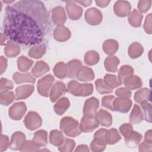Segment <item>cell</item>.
<instances>
[{"label": "cell", "instance_id": "1", "mask_svg": "<svg viewBox=\"0 0 152 152\" xmlns=\"http://www.w3.org/2000/svg\"><path fill=\"white\" fill-rule=\"evenodd\" d=\"M49 13L40 1H20L5 8L3 32L17 43L31 46L43 40Z\"/></svg>", "mask_w": 152, "mask_h": 152}, {"label": "cell", "instance_id": "2", "mask_svg": "<svg viewBox=\"0 0 152 152\" xmlns=\"http://www.w3.org/2000/svg\"><path fill=\"white\" fill-rule=\"evenodd\" d=\"M59 128L62 132L69 137H76L82 132L78 121L71 116H65L62 118Z\"/></svg>", "mask_w": 152, "mask_h": 152}, {"label": "cell", "instance_id": "3", "mask_svg": "<svg viewBox=\"0 0 152 152\" xmlns=\"http://www.w3.org/2000/svg\"><path fill=\"white\" fill-rule=\"evenodd\" d=\"M66 91L74 96L86 97L92 94L93 86L91 83L80 84L77 81L72 80L68 83Z\"/></svg>", "mask_w": 152, "mask_h": 152}, {"label": "cell", "instance_id": "4", "mask_svg": "<svg viewBox=\"0 0 152 152\" xmlns=\"http://www.w3.org/2000/svg\"><path fill=\"white\" fill-rule=\"evenodd\" d=\"M55 78L51 74H48L40 79L37 83V92L43 97L49 96V93Z\"/></svg>", "mask_w": 152, "mask_h": 152}, {"label": "cell", "instance_id": "5", "mask_svg": "<svg viewBox=\"0 0 152 152\" xmlns=\"http://www.w3.org/2000/svg\"><path fill=\"white\" fill-rule=\"evenodd\" d=\"M24 124L28 130L33 131L42 126V119L38 113L35 111H30L24 119Z\"/></svg>", "mask_w": 152, "mask_h": 152}, {"label": "cell", "instance_id": "6", "mask_svg": "<svg viewBox=\"0 0 152 152\" xmlns=\"http://www.w3.org/2000/svg\"><path fill=\"white\" fill-rule=\"evenodd\" d=\"M27 111V106L24 102H19L14 103L9 109L8 115L11 119L18 121L22 119Z\"/></svg>", "mask_w": 152, "mask_h": 152}, {"label": "cell", "instance_id": "7", "mask_svg": "<svg viewBox=\"0 0 152 152\" xmlns=\"http://www.w3.org/2000/svg\"><path fill=\"white\" fill-rule=\"evenodd\" d=\"M99 126V124L95 118V116L84 115L80 124V128L81 131L84 132H92L96 128H98Z\"/></svg>", "mask_w": 152, "mask_h": 152}, {"label": "cell", "instance_id": "8", "mask_svg": "<svg viewBox=\"0 0 152 152\" xmlns=\"http://www.w3.org/2000/svg\"><path fill=\"white\" fill-rule=\"evenodd\" d=\"M85 20L91 26H96L99 24L103 19L102 12L96 8H90L85 12Z\"/></svg>", "mask_w": 152, "mask_h": 152}, {"label": "cell", "instance_id": "9", "mask_svg": "<svg viewBox=\"0 0 152 152\" xmlns=\"http://www.w3.org/2000/svg\"><path fill=\"white\" fill-rule=\"evenodd\" d=\"M65 8L69 18L72 20H78L82 15L83 10L74 1H66Z\"/></svg>", "mask_w": 152, "mask_h": 152}, {"label": "cell", "instance_id": "10", "mask_svg": "<svg viewBox=\"0 0 152 152\" xmlns=\"http://www.w3.org/2000/svg\"><path fill=\"white\" fill-rule=\"evenodd\" d=\"M131 6L130 3L126 1H118L113 6L115 14L120 17H125L131 13Z\"/></svg>", "mask_w": 152, "mask_h": 152}, {"label": "cell", "instance_id": "11", "mask_svg": "<svg viewBox=\"0 0 152 152\" xmlns=\"http://www.w3.org/2000/svg\"><path fill=\"white\" fill-rule=\"evenodd\" d=\"M99 106V100L94 97H91L87 99L83 106V115L94 116L97 113Z\"/></svg>", "mask_w": 152, "mask_h": 152}, {"label": "cell", "instance_id": "12", "mask_svg": "<svg viewBox=\"0 0 152 152\" xmlns=\"http://www.w3.org/2000/svg\"><path fill=\"white\" fill-rule=\"evenodd\" d=\"M132 104L129 98H115L113 102V108L115 111L121 113H126L131 109Z\"/></svg>", "mask_w": 152, "mask_h": 152}, {"label": "cell", "instance_id": "13", "mask_svg": "<svg viewBox=\"0 0 152 152\" xmlns=\"http://www.w3.org/2000/svg\"><path fill=\"white\" fill-rule=\"evenodd\" d=\"M51 18L54 24L58 26H63L66 21V15L64 8L61 6L53 8L51 11Z\"/></svg>", "mask_w": 152, "mask_h": 152}, {"label": "cell", "instance_id": "14", "mask_svg": "<svg viewBox=\"0 0 152 152\" xmlns=\"http://www.w3.org/2000/svg\"><path fill=\"white\" fill-rule=\"evenodd\" d=\"M26 141L25 134L20 131L15 132L11 136L10 148L12 150H21Z\"/></svg>", "mask_w": 152, "mask_h": 152}, {"label": "cell", "instance_id": "15", "mask_svg": "<svg viewBox=\"0 0 152 152\" xmlns=\"http://www.w3.org/2000/svg\"><path fill=\"white\" fill-rule=\"evenodd\" d=\"M66 91L65 84L61 81H57L51 88L49 93L50 99L52 102H56L62 95Z\"/></svg>", "mask_w": 152, "mask_h": 152}, {"label": "cell", "instance_id": "16", "mask_svg": "<svg viewBox=\"0 0 152 152\" xmlns=\"http://www.w3.org/2000/svg\"><path fill=\"white\" fill-rule=\"evenodd\" d=\"M34 87L33 85H22L17 87L15 89V99L17 100L26 99L30 97L33 93Z\"/></svg>", "mask_w": 152, "mask_h": 152}, {"label": "cell", "instance_id": "17", "mask_svg": "<svg viewBox=\"0 0 152 152\" xmlns=\"http://www.w3.org/2000/svg\"><path fill=\"white\" fill-rule=\"evenodd\" d=\"M95 118L99 125L105 127H109L112 124V115L107 110L100 109L95 115Z\"/></svg>", "mask_w": 152, "mask_h": 152}, {"label": "cell", "instance_id": "18", "mask_svg": "<svg viewBox=\"0 0 152 152\" xmlns=\"http://www.w3.org/2000/svg\"><path fill=\"white\" fill-rule=\"evenodd\" d=\"M53 35L56 40L63 42L69 39L71 33L67 27L64 26H59L55 28Z\"/></svg>", "mask_w": 152, "mask_h": 152}, {"label": "cell", "instance_id": "19", "mask_svg": "<svg viewBox=\"0 0 152 152\" xmlns=\"http://www.w3.org/2000/svg\"><path fill=\"white\" fill-rule=\"evenodd\" d=\"M83 66L82 62L78 59H72L67 64L68 77L69 78L77 77L78 73Z\"/></svg>", "mask_w": 152, "mask_h": 152}, {"label": "cell", "instance_id": "20", "mask_svg": "<svg viewBox=\"0 0 152 152\" xmlns=\"http://www.w3.org/2000/svg\"><path fill=\"white\" fill-rule=\"evenodd\" d=\"M4 53L9 58L15 57L20 53V47L17 43L9 40L5 46Z\"/></svg>", "mask_w": 152, "mask_h": 152}, {"label": "cell", "instance_id": "21", "mask_svg": "<svg viewBox=\"0 0 152 152\" xmlns=\"http://www.w3.org/2000/svg\"><path fill=\"white\" fill-rule=\"evenodd\" d=\"M49 69L50 68L47 63L43 61H39L36 62L32 68L31 74L36 77H40L47 73Z\"/></svg>", "mask_w": 152, "mask_h": 152}, {"label": "cell", "instance_id": "22", "mask_svg": "<svg viewBox=\"0 0 152 152\" xmlns=\"http://www.w3.org/2000/svg\"><path fill=\"white\" fill-rule=\"evenodd\" d=\"M77 78L83 82L92 81L94 78V71L88 66H83L77 75Z\"/></svg>", "mask_w": 152, "mask_h": 152}, {"label": "cell", "instance_id": "23", "mask_svg": "<svg viewBox=\"0 0 152 152\" xmlns=\"http://www.w3.org/2000/svg\"><path fill=\"white\" fill-rule=\"evenodd\" d=\"M126 88L129 90H135L140 88L142 85L141 79L137 75H130L124 81Z\"/></svg>", "mask_w": 152, "mask_h": 152}, {"label": "cell", "instance_id": "24", "mask_svg": "<svg viewBox=\"0 0 152 152\" xmlns=\"http://www.w3.org/2000/svg\"><path fill=\"white\" fill-rule=\"evenodd\" d=\"M70 102L67 97H63L59 99L53 106L55 112L58 115H63L69 108Z\"/></svg>", "mask_w": 152, "mask_h": 152}, {"label": "cell", "instance_id": "25", "mask_svg": "<svg viewBox=\"0 0 152 152\" xmlns=\"http://www.w3.org/2000/svg\"><path fill=\"white\" fill-rule=\"evenodd\" d=\"M144 119L143 113L138 104H134L129 115V122L131 124H138Z\"/></svg>", "mask_w": 152, "mask_h": 152}, {"label": "cell", "instance_id": "26", "mask_svg": "<svg viewBox=\"0 0 152 152\" xmlns=\"http://www.w3.org/2000/svg\"><path fill=\"white\" fill-rule=\"evenodd\" d=\"M119 62L120 61L116 56L109 55L104 60V68L109 72H115L118 69V66Z\"/></svg>", "mask_w": 152, "mask_h": 152}, {"label": "cell", "instance_id": "27", "mask_svg": "<svg viewBox=\"0 0 152 152\" xmlns=\"http://www.w3.org/2000/svg\"><path fill=\"white\" fill-rule=\"evenodd\" d=\"M134 99L138 103L144 101H151V91L147 88H142L137 91L134 94Z\"/></svg>", "mask_w": 152, "mask_h": 152}, {"label": "cell", "instance_id": "28", "mask_svg": "<svg viewBox=\"0 0 152 152\" xmlns=\"http://www.w3.org/2000/svg\"><path fill=\"white\" fill-rule=\"evenodd\" d=\"M142 139V135L137 131H133L131 135L125 138V141L126 146L133 148L137 147Z\"/></svg>", "mask_w": 152, "mask_h": 152}, {"label": "cell", "instance_id": "29", "mask_svg": "<svg viewBox=\"0 0 152 152\" xmlns=\"http://www.w3.org/2000/svg\"><path fill=\"white\" fill-rule=\"evenodd\" d=\"M12 78L15 83L17 84L23 83H30L34 84L36 81V78L30 73L22 74L20 72H15L13 74Z\"/></svg>", "mask_w": 152, "mask_h": 152}, {"label": "cell", "instance_id": "30", "mask_svg": "<svg viewBox=\"0 0 152 152\" xmlns=\"http://www.w3.org/2000/svg\"><path fill=\"white\" fill-rule=\"evenodd\" d=\"M103 50L105 53L112 55L115 54L119 48V44L118 42L113 39H107L103 43Z\"/></svg>", "mask_w": 152, "mask_h": 152}, {"label": "cell", "instance_id": "31", "mask_svg": "<svg viewBox=\"0 0 152 152\" xmlns=\"http://www.w3.org/2000/svg\"><path fill=\"white\" fill-rule=\"evenodd\" d=\"M33 141L39 147H45L48 144V133L46 131L40 129L34 132Z\"/></svg>", "mask_w": 152, "mask_h": 152}, {"label": "cell", "instance_id": "32", "mask_svg": "<svg viewBox=\"0 0 152 152\" xmlns=\"http://www.w3.org/2000/svg\"><path fill=\"white\" fill-rule=\"evenodd\" d=\"M54 75L59 79H64L68 75L67 65L62 61L59 62L53 69Z\"/></svg>", "mask_w": 152, "mask_h": 152}, {"label": "cell", "instance_id": "33", "mask_svg": "<svg viewBox=\"0 0 152 152\" xmlns=\"http://www.w3.org/2000/svg\"><path fill=\"white\" fill-rule=\"evenodd\" d=\"M144 52L142 46L138 42L131 43L128 48V55L132 59H135L141 56Z\"/></svg>", "mask_w": 152, "mask_h": 152}, {"label": "cell", "instance_id": "34", "mask_svg": "<svg viewBox=\"0 0 152 152\" xmlns=\"http://www.w3.org/2000/svg\"><path fill=\"white\" fill-rule=\"evenodd\" d=\"M65 138L62 132L54 129L50 131L49 134V141L51 144L54 146L59 147L64 141Z\"/></svg>", "mask_w": 152, "mask_h": 152}, {"label": "cell", "instance_id": "35", "mask_svg": "<svg viewBox=\"0 0 152 152\" xmlns=\"http://www.w3.org/2000/svg\"><path fill=\"white\" fill-rule=\"evenodd\" d=\"M142 18L143 15L136 9H134L129 15L128 20L132 27H139L141 26Z\"/></svg>", "mask_w": 152, "mask_h": 152}, {"label": "cell", "instance_id": "36", "mask_svg": "<svg viewBox=\"0 0 152 152\" xmlns=\"http://www.w3.org/2000/svg\"><path fill=\"white\" fill-rule=\"evenodd\" d=\"M33 64V61L26 56H21L17 59V66L20 71L26 72L28 71Z\"/></svg>", "mask_w": 152, "mask_h": 152}, {"label": "cell", "instance_id": "37", "mask_svg": "<svg viewBox=\"0 0 152 152\" xmlns=\"http://www.w3.org/2000/svg\"><path fill=\"white\" fill-rule=\"evenodd\" d=\"M121 139V137L118 131L115 128H111L107 130L106 134V144L113 145L117 143Z\"/></svg>", "mask_w": 152, "mask_h": 152}, {"label": "cell", "instance_id": "38", "mask_svg": "<svg viewBox=\"0 0 152 152\" xmlns=\"http://www.w3.org/2000/svg\"><path fill=\"white\" fill-rule=\"evenodd\" d=\"M99 60V55L95 50H88L84 55V61L88 65H94L98 63Z\"/></svg>", "mask_w": 152, "mask_h": 152}, {"label": "cell", "instance_id": "39", "mask_svg": "<svg viewBox=\"0 0 152 152\" xmlns=\"http://www.w3.org/2000/svg\"><path fill=\"white\" fill-rule=\"evenodd\" d=\"M45 52L46 46L44 45H37L28 50V55L32 58L39 59L45 53Z\"/></svg>", "mask_w": 152, "mask_h": 152}, {"label": "cell", "instance_id": "40", "mask_svg": "<svg viewBox=\"0 0 152 152\" xmlns=\"http://www.w3.org/2000/svg\"><path fill=\"white\" fill-rule=\"evenodd\" d=\"M103 81L107 86L112 89L122 84V81L118 76L109 74H106L104 76Z\"/></svg>", "mask_w": 152, "mask_h": 152}, {"label": "cell", "instance_id": "41", "mask_svg": "<svg viewBox=\"0 0 152 152\" xmlns=\"http://www.w3.org/2000/svg\"><path fill=\"white\" fill-rule=\"evenodd\" d=\"M15 99L14 93L10 90L1 91L0 103L2 105L8 106L11 104Z\"/></svg>", "mask_w": 152, "mask_h": 152}, {"label": "cell", "instance_id": "42", "mask_svg": "<svg viewBox=\"0 0 152 152\" xmlns=\"http://www.w3.org/2000/svg\"><path fill=\"white\" fill-rule=\"evenodd\" d=\"M106 147V142L104 140L94 138L90 143L91 150L93 152L103 151Z\"/></svg>", "mask_w": 152, "mask_h": 152}, {"label": "cell", "instance_id": "43", "mask_svg": "<svg viewBox=\"0 0 152 152\" xmlns=\"http://www.w3.org/2000/svg\"><path fill=\"white\" fill-rule=\"evenodd\" d=\"M134 68L128 65H124L121 66L118 72V78L122 82L124 80L130 75H133Z\"/></svg>", "mask_w": 152, "mask_h": 152}, {"label": "cell", "instance_id": "44", "mask_svg": "<svg viewBox=\"0 0 152 152\" xmlns=\"http://www.w3.org/2000/svg\"><path fill=\"white\" fill-rule=\"evenodd\" d=\"M95 85L96 90L100 94H109L113 92V89L107 86L104 81L101 78L96 80L95 81Z\"/></svg>", "mask_w": 152, "mask_h": 152}, {"label": "cell", "instance_id": "45", "mask_svg": "<svg viewBox=\"0 0 152 152\" xmlns=\"http://www.w3.org/2000/svg\"><path fill=\"white\" fill-rule=\"evenodd\" d=\"M75 145V142L73 140L65 138L64 142L58 147L59 151L61 152H71Z\"/></svg>", "mask_w": 152, "mask_h": 152}, {"label": "cell", "instance_id": "46", "mask_svg": "<svg viewBox=\"0 0 152 152\" xmlns=\"http://www.w3.org/2000/svg\"><path fill=\"white\" fill-rule=\"evenodd\" d=\"M143 110V116L145 121L151 122V105L147 101L142 102L140 103Z\"/></svg>", "mask_w": 152, "mask_h": 152}, {"label": "cell", "instance_id": "47", "mask_svg": "<svg viewBox=\"0 0 152 152\" xmlns=\"http://www.w3.org/2000/svg\"><path fill=\"white\" fill-rule=\"evenodd\" d=\"M40 147L32 141H26L20 151H39Z\"/></svg>", "mask_w": 152, "mask_h": 152}, {"label": "cell", "instance_id": "48", "mask_svg": "<svg viewBox=\"0 0 152 152\" xmlns=\"http://www.w3.org/2000/svg\"><path fill=\"white\" fill-rule=\"evenodd\" d=\"M115 97L112 95L105 96L102 97V104L103 107L109 109L112 111H114L113 108V102Z\"/></svg>", "mask_w": 152, "mask_h": 152}, {"label": "cell", "instance_id": "49", "mask_svg": "<svg viewBox=\"0 0 152 152\" xmlns=\"http://www.w3.org/2000/svg\"><path fill=\"white\" fill-rule=\"evenodd\" d=\"M151 5V0H141L139 1L137 5V8L140 13H145L150 9Z\"/></svg>", "mask_w": 152, "mask_h": 152}, {"label": "cell", "instance_id": "50", "mask_svg": "<svg viewBox=\"0 0 152 152\" xmlns=\"http://www.w3.org/2000/svg\"><path fill=\"white\" fill-rule=\"evenodd\" d=\"M119 131L121 134L125 137H128L134 131L133 127L131 124L125 123L121 125L119 127Z\"/></svg>", "mask_w": 152, "mask_h": 152}, {"label": "cell", "instance_id": "51", "mask_svg": "<svg viewBox=\"0 0 152 152\" xmlns=\"http://www.w3.org/2000/svg\"><path fill=\"white\" fill-rule=\"evenodd\" d=\"M115 94L118 97L130 98L131 97L132 93L126 87H120L115 91Z\"/></svg>", "mask_w": 152, "mask_h": 152}, {"label": "cell", "instance_id": "52", "mask_svg": "<svg viewBox=\"0 0 152 152\" xmlns=\"http://www.w3.org/2000/svg\"><path fill=\"white\" fill-rule=\"evenodd\" d=\"M14 87L13 83L5 78L1 79V91H7L12 89Z\"/></svg>", "mask_w": 152, "mask_h": 152}, {"label": "cell", "instance_id": "53", "mask_svg": "<svg viewBox=\"0 0 152 152\" xmlns=\"http://www.w3.org/2000/svg\"><path fill=\"white\" fill-rule=\"evenodd\" d=\"M144 29L147 34H151L152 28H151V13L148 14L145 17V20L144 23Z\"/></svg>", "mask_w": 152, "mask_h": 152}, {"label": "cell", "instance_id": "54", "mask_svg": "<svg viewBox=\"0 0 152 152\" xmlns=\"http://www.w3.org/2000/svg\"><path fill=\"white\" fill-rule=\"evenodd\" d=\"M10 142L9 140V138L5 135L1 134V151L3 152L10 147Z\"/></svg>", "mask_w": 152, "mask_h": 152}, {"label": "cell", "instance_id": "55", "mask_svg": "<svg viewBox=\"0 0 152 152\" xmlns=\"http://www.w3.org/2000/svg\"><path fill=\"white\" fill-rule=\"evenodd\" d=\"M151 144L146 142H142L139 146V151L142 152V151H151Z\"/></svg>", "mask_w": 152, "mask_h": 152}, {"label": "cell", "instance_id": "56", "mask_svg": "<svg viewBox=\"0 0 152 152\" xmlns=\"http://www.w3.org/2000/svg\"><path fill=\"white\" fill-rule=\"evenodd\" d=\"M7 68V59L3 56H1V74H3Z\"/></svg>", "mask_w": 152, "mask_h": 152}, {"label": "cell", "instance_id": "57", "mask_svg": "<svg viewBox=\"0 0 152 152\" xmlns=\"http://www.w3.org/2000/svg\"><path fill=\"white\" fill-rule=\"evenodd\" d=\"M144 141L146 142L152 144V135L151 129H149L145 132L144 135Z\"/></svg>", "mask_w": 152, "mask_h": 152}, {"label": "cell", "instance_id": "58", "mask_svg": "<svg viewBox=\"0 0 152 152\" xmlns=\"http://www.w3.org/2000/svg\"><path fill=\"white\" fill-rule=\"evenodd\" d=\"M96 4H97V6L102 7V8H104L106 7L108 5V4L110 2V1L108 0V1H106V0H100V1H95Z\"/></svg>", "mask_w": 152, "mask_h": 152}, {"label": "cell", "instance_id": "59", "mask_svg": "<svg viewBox=\"0 0 152 152\" xmlns=\"http://www.w3.org/2000/svg\"><path fill=\"white\" fill-rule=\"evenodd\" d=\"M90 150L87 145L81 144L77 146V148L75 150V151H89Z\"/></svg>", "mask_w": 152, "mask_h": 152}, {"label": "cell", "instance_id": "60", "mask_svg": "<svg viewBox=\"0 0 152 152\" xmlns=\"http://www.w3.org/2000/svg\"><path fill=\"white\" fill-rule=\"evenodd\" d=\"M75 3H78V4H81L84 7H88L89 6L92 1L90 0V1H74Z\"/></svg>", "mask_w": 152, "mask_h": 152}, {"label": "cell", "instance_id": "61", "mask_svg": "<svg viewBox=\"0 0 152 152\" xmlns=\"http://www.w3.org/2000/svg\"><path fill=\"white\" fill-rule=\"evenodd\" d=\"M1 46H2L4 44V42H5V40H6V38H5V35H4L2 33H1Z\"/></svg>", "mask_w": 152, "mask_h": 152}, {"label": "cell", "instance_id": "62", "mask_svg": "<svg viewBox=\"0 0 152 152\" xmlns=\"http://www.w3.org/2000/svg\"><path fill=\"white\" fill-rule=\"evenodd\" d=\"M5 3H7V4H11V3H12V2H14V1H4Z\"/></svg>", "mask_w": 152, "mask_h": 152}]
</instances>
